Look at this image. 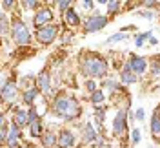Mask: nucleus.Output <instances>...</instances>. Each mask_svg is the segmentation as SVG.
<instances>
[{
  "label": "nucleus",
  "mask_w": 160,
  "mask_h": 148,
  "mask_svg": "<svg viewBox=\"0 0 160 148\" xmlns=\"http://www.w3.org/2000/svg\"><path fill=\"white\" fill-rule=\"evenodd\" d=\"M120 82H122L124 86H131V84L138 82V75L131 69L129 62H124V66L120 68Z\"/></svg>",
  "instance_id": "12"
},
{
  "label": "nucleus",
  "mask_w": 160,
  "mask_h": 148,
  "mask_svg": "<svg viewBox=\"0 0 160 148\" xmlns=\"http://www.w3.org/2000/svg\"><path fill=\"white\" fill-rule=\"evenodd\" d=\"M128 39H129V35L126 31H118V33H113L111 37H108L106 44H117V42H122V40H128Z\"/></svg>",
  "instance_id": "26"
},
{
  "label": "nucleus",
  "mask_w": 160,
  "mask_h": 148,
  "mask_svg": "<svg viewBox=\"0 0 160 148\" xmlns=\"http://www.w3.org/2000/svg\"><path fill=\"white\" fill-rule=\"evenodd\" d=\"M109 24V17L108 15H100V11H93L89 17H86L82 22V31L84 33H97V31L104 30Z\"/></svg>",
  "instance_id": "3"
},
{
  "label": "nucleus",
  "mask_w": 160,
  "mask_h": 148,
  "mask_svg": "<svg viewBox=\"0 0 160 148\" xmlns=\"http://www.w3.org/2000/svg\"><path fill=\"white\" fill-rule=\"evenodd\" d=\"M0 6H2V11H8L9 9H15V6H17V2H13V0H2L0 2Z\"/></svg>",
  "instance_id": "34"
},
{
  "label": "nucleus",
  "mask_w": 160,
  "mask_h": 148,
  "mask_svg": "<svg viewBox=\"0 0 160 148\" xmlns=\"http://www.w3.org/2000/svg\"><path fill=\"white\" fill-rule=\"evenodd\" d=\"M69 101H71V95H68L66 91H60L58 95L53 97V102H51V113L55 117H60L64 119L66 117V112L69 108Z\"/></svg>",
  "instance_id": "5"
},
{
  "label": "nucleus",
  "mask_w": 160,
  "mask_h": 148,
  "mask_svg": "<svg viewBox=\"0 0 160 148\" xmlns=\"http://www.w3.org/2000/svg\"><path fill=\"white\" fill-rule=\"evenodd\" d=\"M20 134H22V130L17 126V124H9V135H8V143H6V146L8 148H20Z\"/></svg>",
  "instance_id": "15"
},
{
  "label": "nucleus",
  "mask_w": 160,
  "mask_h": 148,
  "mask_svg": "<svg viewBox=\"0 0 160 148\" xmlns=\"http://www.w3.org/2000/svg\"><path fill=\"white\" fill-rule=\"evenodd\" d=\"M53 20H55L53 9H51L49 6H44V8H40V9L35 13V17H33V24H35L37 30H38V28H44V26L53 24Z\"/></svg>",
  "instance_id": "8"
},
{
  "label": "nucleus",
  "mask_w": 160,
  "mask_h": 148,
  "mask_svg": "<svg viewBox=\"0 0 160 148\" xmlns=\"http://www.w3.org/2000/svg\"><path fill=\"white\" fill-rule=\"evenodd\" d=\"M55 6H57V9L64 15L66 11H69L71 8H73V2H71V0H57V2H55Z\"/></svg>",
  "instance_id": "29"
},
{
  "label": "nucleus",
  "mask_w": 160,
  "mask_h": 148,
  "mask_svg": "<svg viewBox=\"0 0 160 148\" xmlns=\"http://www.w3.org/2000/svg\"><path fill=\"white\" fill-rule=\"evenodd\" d=\"M151 37H153V31H144V33H138V35L135 37V46H137V48H142V46H144Z\"/></svg>",
  "instance_id": "27"
},
{
  "label": "nucleus",
  "mask_w": 160,
  "mask_h": 148,
  "mask_svg": "<svg viewBox=\"0 0 160 148\" xmlns=\"http://www.w3.org/2000/svg\"><path fill=\"white\" fill-rule=\"evenodd\" d=\"M0 93H2V102H6V104H13L20 95V90H18V84L15 82V80H4L2 82V90H0Z\"/></svg>",
  "instance_id": "7"
},
{
  "label": "nucleus",
  "mask_w": 160,
  "mask_h": 148,
  "mask_svg": "<svg viewBox=\"0 0 160 148\" xmlns=\"http://www.w3.org/2000/svg\"><path fill=\"white\" fill-rule=\"evenodd\" d=\"M129 66L131 69L137 73V75H144L148 68H149V59H146V57H140V55H135V53H129Z\"/></svg>",
  "instance_id": "9"
},
{
  "label": "nucleus",
  "mask_w": 160,
  "mask_h": 148,
  "mask_svg": "<svg viewBox=\"0 0 160 148\" xmlns=\"http://www.w3.org/2000/svg\"><path fill=\"white\" fill-rule=\"evenodd\" d=\"M42 119V115L38 113V110L35 108V106H31V108H28V121H29V126L33 124V123H37V121H40Z\"/></svg>",
  "instance_id": "30"
},
{
  "label": "nucleus",
  "mask_w": 160,
  "mask_h": 148,
  "mask_svg": "<svg viewBox=\"0 0 160 148\" xmlns=\"http://www.w3.org/2000/svg\"><path fill=\"white\" fill-rule=\"evenodd\" d=\"M84 88H86V91H88V93H95V91L98 90V84H97V80H95V79H86V82H84Z\"/></svg>",
  "instance_id": "32"
},
{
  "label": "nucleus",
  "mask_w": 160,
  "mask_h": 148,
  "mask_svg": "<svg viewBox=\"0 0 160 148\" xmlns=\"http://www.w3.org/2000/svg\"><path fill=\"white\" fill-rule=\"evenodd\" d=\"M80 115H82V106H80L78 99L71 95L69 108H68V112H66V117H64V121H75V119H78Z\"/></svg>",
  "instance_id": "14"
},
{
  "label": "nucleus",
  "mask_w": 160,
  "mask_h": 148,
  "mask_svg": "<svg viewBox=\"0 0 160 148\" xmlns=\"http://www.w3.org/2000/svg\"><path fill=\"white\" fill-rule=\"evenodd\" d=\"M142 6H144V9H155L157 6H160V2H157V0H144Z\"/></svg>",
  "instance_id": "36"
},
{
  "label": "nucleus",
  "mask_w": 160,
  "mask_h": 148,
  "mask_svg": "<svg viewBox=\"0 0 160 148\" xmlns=\"http://www.w3.org/2000/svg\"><path fill=\"white\" fill-rule=\"evenodd\" d=\"M128 115H129V108H118V112L115 113V119H113V124H111V130H113V135H122L126 130H128Z\"/></svg>",
  "instance_id": "6"
},
{
  "label": "nucleus",
  "mask_w": 160,
  "mask_h": 148,
  "mask_svg": "<svg viewBox=\"0 0 160 148\" xmlns=\"http://www.w3.org/2000/svg\"><path fill=\"white\" fill-rule=\"evenodd\" d=\"M140 141H142V132H140V128H133L131 130V145L137 146Z\"/></svg>",
  "instance_id": "33"
},
{
  "label": "nucleus",
  "mask_w": 160,
  "mask_h": 148,
  "mask_svg": "<svg viewBox=\"0 0 160 148\" xmlns=\"http://www.w3.org/2000/svg\"><path fill=\"white\" fill-rule=\"evenodd\" d=\"M148 42H149L151 46H157V44H158V39H157V37H151V39L148 40Z\"/></svg>",
  "instance_id": "40"
},
{
  "label": "nucleus",
  "mask_w": 160,
  "mask_h": 148,
  "mask_svg": "<svg viewBox=\"0 0 160 148\" xmlns=\"http://www.w3.org/2000/svg\"><path fill=\"white\" fill-rule=\"evenodd\" d=\"M64 22H66L68 28H78V26L82 28V22H84V20L78 17V13H77L75 8H71L69 11L64 13Z\"/></svg>",
  "instance_id": "16"
},
{
  "label": "nucleus",
  "mask_w": 160,
  "mask_h": 148,
  "mask_svg": "<svg viewBox=\"0 0 160 148\" xmlns=\"http://www.w3.org/2000/svg\"><path fill=\"white\" fill-rule=\"evenodd\" d=\"M0 33H2V37H4V39L11 33V19L8 17V13H6V11H2V13H0Z\"/></svg>",
  "instance_id": "20"
},
{
  "label": "nucleus",
  "mask_w": 160,
  "mask_h": 148,
  "mask_svg": "<svg viewBox=\"0 0 160 148\" xmlns=\"http://www.w3.org/2000/svg\"><path fill=\"white\" fill-rule=\"evenodd\" d=\"M40 95V90L37 88V86H31V88H26L24 91H22V102L24 104H28V106H35V101H37V97Z\"/></svg>",
  "instance_id": "17"
},
{
  "label": "nucleus",
  "mask_w": 160,
  "mask_h": 148,
  "mask_svg": "<svg viewBox=\"0 0 160 148\" xmlns=\"http://www.w3.org/2000/svg\"><path fill=\"white\" fill-rule=\"evenodd\" d=\"M106 90H109V91H118V93H124V88H122V84L120 82H117V80H113V79H106L104 80V84H102Z\"/></svg>",
  "instance_id": "24"
},
{
  "label": "nucleus",
  "mask_w": 160,
  "mask_h": 148,
  "mask_svg": "<svg viewBox=\"0 0 160 148\" xmlns=\"http://www.w3.org/2000/svg\"><path fill=\"white\" fill-rule=\"evenodd\" d=\"M60 39H62L64 44H69L71 40H73V31H66V33H62V37H60Z\"/></svg>",
  "instance_id": "39"
},
{
  "label": "nucleus",
  "mask_w": 160,
  "mask_h": 148,
  "mask_svg": "<svg viewBox=\"0 0 160 148\" xmlns=\"http://www.w3.org/2000/svg\"><path fill=\"white\" fill-rule=\"evenodd\" d=\"M89 101H91V104H95V106H102L104 101H106V93H104V90L100 88V90H97L95 93H91Z\"/></svg>",
  "instance_id": "23"
},
{
  "label": "nucleus",
  "mask_w": 160,
  "mask_h": 148,
  "mask_svg": "<svg viewBox=\"0 0 160 148\" xmlns=\"http://www.w3.org/2000/svg\"><path fill=\"white\" fill-rule=\"evenodd\" d=\"M149 130H151V134H153V137L158 139V135H160V112L158 110H155L153 115H151Z\"/></svg>",
  "instance_id": "21"
},
{
  "label": "nucleus",
  "mask_w": 160,
  "mask_h": 148,
  "mask_svg": "<svg viewBox=\"0 0 160 148\" xmlns=\"http://www.w3.org/2000/svg\"><path fill=\"white\" fill-rule=\"evenodd\" d=\"M158 15H160V6H158Z\"/></svg>",
  "instance_id": "41"
},
{
  "label": "nucleus",
  "mask_w": 160,
  "mask_h": 148,
  "mask_svg": "<svg viewBox=\"0 0 160 148\" xmlns=\"http://www.w3.org/2000/svg\"><path fill=\"white\" fill-rule=\"evenodd\" d=\"M11 112H13V115H11V123H13V124H17L20 130L26 128V126H29V121H28V110L26 108L15 106V108H11Z\"/></svg>",
  "instance_id": "11"
},
{
  "label": "nucleus",
  "mask_w": 160,
  "mask_h": 148,
  "mask_svg": "<svg viewBox=\"0 0 160 148\" xmlns=\"http://www.w3.org/2000/svg\"><path fill=\"white\" fill-rule=\"evenodd\" d=\"M149 71L153 77H158L160 75V57H153V59L149 60Z\"/></svg>",
  "instance_id": "28"
},
{
  "label": "nucleus",
  "mask_w": 160,
  "mask_h": 148,
  "mask_svg": "<svg viewBox=\"0 0 160 148\" xmlns=\"http://www.w3.org/2000/svg\"><path fill=\"white\" fill-rule=\"evenodd\" d=\"M97 139H98V134H97L95 126H93L91 123H86V124L82 126V141H84L86 145H91V143H95Z\"/></svg>",
  "instance_id": "18"
},
{
  "label": "nucleus",
  "mask_w": 160,
  "mask_h": 148,
  "mask_svg": "<svg viewBox=\"0 0 160 148\" xmlns=\"http://www.w3.org/2000/svg\"><path fill=\"white\" fill-rule=\"evenodd\" d=\"M120 6H122L120 0H109V2H108V17H109V15H115V13H118Z\"/></svg>",
  "instance_id": "31"
},
{
  "label": "nucleus",
  "mask_w": 160,
  "mask_h": 148,
  "mask_svg": "<svg viewBox=\"0 0 160 148\" xmlns=\"http://www.w3.org/2000/svg\"><path fill=\"white\" fill-rule=\"evenodd\" d=\"M95 6H97V2H93V0H84L82 2V8L88 11H95Z\"/></svg>",
  "instance_id": "38"
},
{
  "label": "nucleus",
  "mask_w": 160,
  "mask_h": 148,
  "mask_svg": "<svg viewBox=\"0 0 160 148\" xmlns=\"http://www.w3.org/2000/svg\"><path fill=\"white\" fill-rule=\"evenodd\" d=\"M77 145V135L69 128H62L58 132V148H73Z\"/></svg>",
  "instance_id": "10"
},
{
  "label": "nucleus",
  "mask_w": 160,
  "mask_h": 148,
  "mask_svg": "<svg viewBox=\"0 0 160 148\" xmlns=\"http://www.w3.org/2000/svg\"><path fill=\"white\" fill-rule=\"evenodd\" d=\"M78 66L84 77L89 79H104L109 71V62L97 51H82L78 55Z\"/></svg>",
  "instance_id": "1"
},
{
  "label": "nucleus",
  "mask_w": 160,
  "mask_h": 148,
  "mask_svg": "<svg viewBox=\"0 0 160 148\" xmlns=\"http://www.w3.org/2000/svg\"><path fill=\"white\" fill-rule=\"evenodd\" d=\"M137 13H138V17H144V19H148V20H155V13H153V11H148V9H138Z\"/></svg>",
  "instance_id": "35"
},
{
  "label": "nucleus",
  "mask_w": 160,
  "mask_h": 148,
  "mask_svg": "<svg viewBox=\"0 0 160 148\" xmlns=\"http://www.w3.org/2000/svg\"><path fill=\"white\" fill-rule=\"evenodd\" d=\"M11 40L17 46H29L33 33H31L29 26L20 19V17H11V33H9Z\"/></svg>",
  "instance_id": "2"
},
{
  "label": "nucleus",
  "mask_w": 160,
  "mask_h": 148,
  "mask_svg": "<svg viewBox=\"0 0 160 148\" xmlns=\"http://www.w3.org/2000/svg\"><path fill=\"white\" fill-rule=\"evenodd\" d=\"M60 37V26L58 24H49V26H44L38 28L35 31V39L40 46H51L55 40Z\"/></svg>",
  "instance_id": "4"
},
{
  "label": "nucleus",
  "mask_w": 160,
  "mask_h": 148,
  "mask_svg": "<svg viewBox=\"0 0 160 148\" xmlns=\"http://www.w3.org/2000/svg\"><path fill=\"white\" fill-rule=\"evenodd\" d=\"M144 119H146V110L144 108H137V112H135V121L142 123Z\"/></svg>",
  "instance_id": "37"
},
{
  "label": "nucleus",
  "mask_w": 160,
  "mask_h": 148,
  "mask_svg": "<svg viewBox=\"0 0 160 148\" xmlns=\"http://www.w3.org/2000/svg\"><path fill=\"white\" fill-rule=\"evenodd\" d=\"M149 148H153V146H149Z\"/></svg>",
  "instance_id": "42"
},
{
  "label": "nucleus",
  "mask_w": 160,
  "mask_h": 148,
  "mask_svg": "<svg viewBox=\"0 0 160 148\" xmlns=\"http://www.w3.org/2000/svg\"><path fill=\"white\" fill-rule=\"evenodd\" d=\"M20 6H22L26 11H28V9H29V11H38L40 8H44V4L38 2V0H22V2H20Z\"/></svg>",
  "instance_id": "25"
},
{
  "label": "nucleus",
  "mask_w": 160,
  "mask_h": 148,
  "mask_svg": "<svg viewBox=\"0 0 160 148\" xmlns=\"http://www.w3.org/2000/svg\"><path fill=\"white\" fill-rule=\"evenodd\" d=\"M40 143H42L44 148H55L58 145V134H55L53 130H46L42 139H40Z\"/></svg>",
  "instance_id": "19"
},
{
  "label": "nucleus",
  "mask_w": 160,
  "mask_h": 148,
  "mask_svg": "<svg viewBox=\"0 0 160 148\" xmlns=\"http://www.w3.org/2000/svg\"><path fill=\"white\" fill-rule=\"evenodd\" d=\"M44 123H42V119L40 121H37V123H33L29 126V135L33 139H42V135H44Z\"/></svg>",
  "instance_id": "22"
},
{
  "label": "nucleus",
  "mask_w": 160,
  "mask_h": 148,
  "mask_svg": "<svg viewBox=\"0 0 160 148\" xmlns=\"http://www.w3.org/2000/svg\"><path fill=\"white\" fill-rule=\"evenodd\" d=\"M35 86L40 90V93H48L51 91V75L48 69H42L38 75L35 77Z\"/></svg>",
  "instance_id": "13"
}]
</instances>
